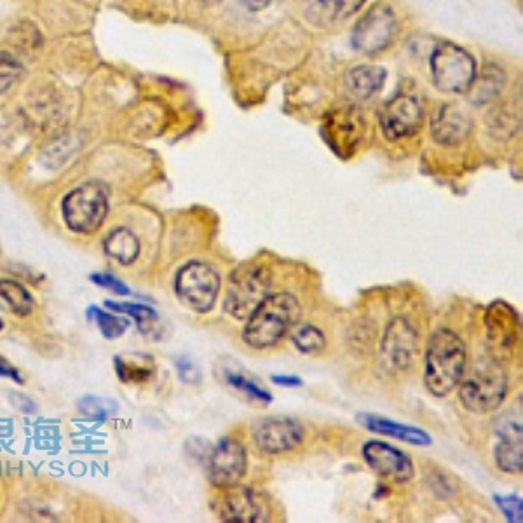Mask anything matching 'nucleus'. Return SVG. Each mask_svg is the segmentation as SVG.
Wrapping results in <instances>:
<instances>
[{
  "label": "nucleus",
  "instance_id": "28",
  "mask_svg": "<svg viewBox=\"0 0 523 523\" xmlns=\"http://www.w3.org/2000/svg\"><path fill=\"white\" fill-rule=\"evenodd\" d=\"M105 306L109 307L110 311H114V313L126 314V316L135 318L138 328L143 333H149L157 323V313L152 307L123 304V302H112V300H107Z\"/></svg>",
  "mask_w": 523,
  "mask_h": 523
},
{
  "label": "nucleus",
  "instance_id": "21",
  "mask_svg": "<svg viewBox=\"0 0 523 523\" xmlns=\"http://www.w3.org/2000/svg\"><path fill=\"white\" fill-rule=\"evenodd\" d=\"M116 372L121 382L140 384L156 374V365L147 354H123L116 358Z\"/></svg>",
  "mask_w": 523,
  "mask_h": 523
},
{
  "label": "nucleus",
  "instance_id": "26",
  "mask_svg": "<svg viewBox=\"0 0 523 523\" xmlns=\"http://www.w3.org/2000/svg\"><path fill=\"white\" fill-rule=\"evenodd\" d=\"M523 443L497 442L494 447V462L499 471L506 475H520L523 468Z\"/></svg>",
  "mask_w": 523,
  "mask_h": 523
},
{
  "label": "nucleus",
  "instance_id": "35",
  "mask_svg": "<svg viewBox=\"0 0 523 523\" xmlns=\"http://www.w3.org/2000/svg\"><path fill=\"white\" fill-rule=\"evenodd\" d=\"M9 398H11V401H13L14 407L20 408L21 412H25V414H34L35 403L34 401L30 400L28 396H25V394L14 393L11 394Z\"/></svg>",
  "mask_w": 523,
  "mask_h": 523
},
{
  "label": "nucleus",
  "instance_id": "37",
  "mask_svg": "<svg viewBox=\"0 0 523 523\" xmlns=\"http://www.w3.org/2000/svg\"><path fill=\"white\" fill-rule=\"evenodd\" d=\"M250 11H262L271 4V0H243Z\"/></svg>",
  "mask_w": 523,
  "mask_h": 523
},
{
  "label": "nucleus",
  "instance_id": "10",
  "mask_svg": "<svg viewBox=\"0 0 523 523\" xmlns=\"http://www.w3.org/2000/svg\"><path fill=\"white\" fill-rule=\"evenodd\" d=\"M215 513L222 522L262 523L271 522L274 508L264 492L238 485L220 490V496L215 501Z\"/></svg>",
  "mask_w": 523,
  "mask_h": 523
},
{
  "label": "nucleus",
  "instance_id": "33",
  "mask_svg": "<svg viewBox=\"0 0 523 523\" xmlns=\"http://www.w3.org/2000/svg\"><path fill=\"white\" fill-rule=\"evenodd\" d=\"M177 368H178V374H180V377L184 379L185 382H196L197 377H199V372H197V368L194 367V363L189 360H185V358H182V360L177 361Z\"/></svg>",
  "mask_w": 523,
  "mask_h": 523
},
{
  "label": "nucleus",
  "instance_id": "1",
  "mask_svg": "<svg viewBox=\"0 0 523 523\" xmlns=\"http://www.w3.org/2000/svg\"><path fill=\"white\" fill-rule=\"evenodd\" d=\"M299 320H302L299 297L288 290H272L245 321L241 340L253 351H269L288 337Z\"/></svg>",
  "mask_w": 523,
  "mask_h": 523
},
{
  "label": "nucleus",
  "instance_id": "24",
  "mask_svg": "<svg viewBox=\"0 0 523 523\" xmlns=\"http://www.w3.org/2000/svg\"><path fill=\"white\" fill-rule=\"evenodd\" d=\"M0 299L6 300L9 309L18 316L34 313V297L25 286L14 279L0 278Z\"/></svg>",
  "mask_w": 523,
  "mask_h": 523
},
{
  "label": "nucleus",
  "instance_id": "25",
  "mask_svg": "<svg viewBox=\"0 0 523 523\" xmlns=\"http://www.w3.org/2000/svg\"><path fill=\"white\" fill-rule=\"evenodd\" d=\"M494 435L497 436V442L523 443L522 408L504 410L494 421Z\"/></svg>",
  "mask_w": 523,
  "mask_h": 523
},
{
  "label": "nucleus",
  "instance_id": "38",
  "mask_svg": "<svg viewBox=\"0 0 523 523\" xmlns=\"http://www.w3.org/2000/svg\"><path fill=\"white\" fill-rule=\"evenodd\" d=\"M2 328H4V323H2V321H0V330H2Z\"/></svg>",
  "mask_w": 523,
  "mask_h": 523
},
{
  "label": "nucleus",
  "instance_id": "27",
  "mask_svg": "<svg viewBox=\"0 0 523 523\" xmlns=\"http://www.w3.org/2000/svg\"><path fill=\"white\" fill-rule=\"evenodd\" d=\"M88 316L95 321L96 327L100 328L105 339H119L128 328H130V321L128 318H121L116 314L105 313L98 307H91L88 311Z\"/></svg>",
  "mask_w": 523,
  "mask_h": 523
},
{
  "label": "nucleus",
  "instance_id": "5",
  "mask_svg": "<svg viewBox=\"0 0 523 523\" xmlns=\"http://www.w3.org/2000/svg\"><path fill=\"white\" fill-rule=\"evenodd\" d=\"M274 271L271 264L255 260L232 272L224 288V311L232 320L245 323L260 302L272 292Z\"/></svg>",
  "mask_w": 523,
  "mask_h": 523
},
{
  "label": "nucleus",
  "instance_id": "32",
  "mask_svg": "<svg viewBox=\"0 0 523 523\" xmlns=\"http://www.w3.org/2000/svg\"><path fill=\"white\" fill-rule=\"evenodd\" d=\"M91 281L95 285L102 286V288H107L110 292L116 293V295H128L130 293V288L124 285L123 281H119V279L110 276V274H93Z\"/></svg>",
  "mask_w": 523,
  "mask_h": 523
},
{
  "label": "nucleus",
  "instance_id": "31",
  "mask_svg": "<svg viewBox=\"0 0 523 523\" xmlns=\"http://www.w3.org/2000/svg\"><path fill=\"white\" fill-rule=\"evenodd\" d=\"M499 508L504 513V517L508 518L510 522H522L523 506L520 497L517 496H503L496 497Z\"/></svg>",
  "mask_w": 523,
  "mask_h": 523
},
{
  "label": "nucleus",
  "instance_id": "9",
  "mask_svg": "<svg viewBox=\"0 0 523 523\" xmlns=\"http://www.w3.org/2000/svg\"><path fill=\"white\" fill-rule=\"evenodd\" d=\"M250 438L260 454L285 456L306 443L307 428L292 417H264L253 422Z\"/></svg>",
  "mask_w": 523,
  "mask_h": 523
},
{
  "label": "nucleus",
  "instance_id": "23",
  "mask_svg": "<svg viewBox=\"0 0 523 523\" xmlns=\"http://www.w3.org/2000/svg\"><path fill=\"white\" fill-rule=\"evenodd\" d=\"M386 81V70L381 67H356L347 75V86L360 98L374 96Z\"/></svg>",
  "mask_w": 523,
  "mask_h": 523
},
{
  "label": "nucleus",
  "instance_id": "34",
  "mask_svg": "<svg viewBox=\"0 0 523 523\" xmlns=\"http://www.w3.org/2000/svg\"><path fill=\"white\" fill-rule=\"evenodd\" d=\"M0 377H7V379H13V381L23 384L20 370L14 367L13 363H9V360H6L2 354H0Z\"/></svg>",
  "mask_w": 523,
  "mask_h": 523
},
{
  "label": "nucleus",
  "instance_id": "13",
  "mask_svg": "<svg viewBox=\"0 0 523 523\" xmlns=\"http://www.w3.org/2000/svg\"><path fill=\"white\" fill-rule=\"evenodd\" d=\"M361 457L368 468L386 482L401 485L410 482L415 476L412 457L389 443L377 442V440L363 443Z\"/></svg>",
  "mask_w": 523,
  "mask_h": 523
},
{
  "label": "nucleus",
  "instance_id": "11",
  "mask_svg": "<svg viewBox=\"0 0 523 523\" xmlns=\"http://www.w3.org/2000/svg\"><path fill=\"white\" fill-rule=\"evenodd\" d=\"M248 473V449L241 436H225L208 457V480L217 490L238 487Z\"/></svg>",
  "mask_w": 523,
  "mask_h": 523
},
{
  "label": "nucleus",
  "instance_id": "22",
  "mask_svg": "<svg viewBox=\"0 0 523 523\" xmlns=\"http://www.w3.org/2000/svg\"><path fill=\"white\" fill-rule=\"evenodd\" d=\"M365 0H309V14L320 23H337L360 11Z\"/></svg>",
  "mask_w": 523,
  "mask_h": 523
},
{
  "label": "nucleus",
  "instance_id": "17",
  "mask_svg": "<svg viewBox=\"0 0 523 523\" xmlns=\"http://www.w3.org/2000/svg\"><path fill=\"white\" fill-rule=\"evenodd\" d=\"M358 422L363 428L374 431L377 435L391 436L394 440L417 445V447H429L433 443V438L424 429L400 424V422L391 421V419H386L381 415L360 414L358 415Z\"/></svg>",
  "mask_w": 523,
  "mask_h": 523
},
{
  "label": "nucleus",
  "instance_id": "12",
  "mask_svg": "<svg viewBox=\"0 0 523 523\" xmlns=\"http://www.w3.org/2000/svg\"><path fill=\"white\" fill-rule=\"evenodd\" d=\"M398 21L391 7L386 4L372 7L354 27L353 46L365 55H377L394 41Z\"/></svg>",
  "mask_w": 523,
  "mask_h": 523
},
{
  "label": "nucleus",
  "instance_id": "20",
  "mask_svg": "<svg viewBox=\"0 0 523 523\" xmlns=\"http://www.w3.org/2000/svg\"><path fill=\"white\" fill-rule=\"evenodd\" d=\"M105 252L109 253L110 257L116 259L119 264L131 265L135 264L140 257L142 243L130 229L119 227L110 232L105 239Z\"/></svg>",
  "mask_w": 523,
  "mask_h": 523
},
{
  "label": "nucleus",
  "instance_id": "4",
  "mask_svg": "<svg viewBox=\"0 0 523 523\" xmlns=\"http://www.w3.org/2000/svg\"><path fill=\"white\" fill-rule=\"evenodd\" d=\"M457 388L462 407L471 414L485 415L501 408L510 384L503 363L487 358L476 361L469 372H464Z\"/></svg>",
  "mask_w": 523,
  "mask_h": 523
},
{
  "label": "nucleus",
  "instance_id": "3",
  "mask_svg": "<svg viewBox=\"0 0 523 523\" xmlns=\"http://www.w3.org/2000/svg\"><path fill=\"white\" fill-rule=\"evenodd\" d=\"M377 340V363L388 377H405L422 353V330L414 316L396 314Z\"/></svg>",
  "mask_w": 523,
  "mask_h": 523
},
{
  "label": "nucleus",
  "instance_id": "14",
  "mask_svg": "<svg viewBox=\"0 0 523 523\" xmlns=\"http://www.w3.org/2000/svg\"><path fill=\"white\" fill-rule=\"evenodd\" d=\"M424 107L415 96L400 95L386 103L381 112V128L388 140H403L421 130Z\"/></svg>",
  "mask_w": 523,
  "mask_h": 523
},
{
  "label": "nucleus",
  "instance_id": "16",
  "mask_svg": "<svg viewBox=\"0 0 523 523\" xmlns=\"http://www.w3.org/2000/svg\"><path fill=\"white\" fill-rule=\"evenodd\" d=\"M471 128H473V121L466 110H462L457 105H445L436 114L431 133L436 142L442 145H456L469 135Z\"/></svg>",
  "mask_w": 523,
  "mask_h": 523
},
{
  "label": "nucleus",
  "instance_id": "2",
  "mask_svg": "<svg viewBox=\"0 0 523 523\" xmlns=\"http://www.w3.org/2000/svg\"><path fill=\"white\" fill-rule=\"evenodd\" d=\"M424 349V386L433 396H449L468 368L466 342L454 330L438 328L429 335Z\"/></svg>",
  "mask_w": 523,
  "mask_h": 523
},
{
  "label": "nucleus",
  "instance_id": "30",
  "mask_svg": "<svg viewBox=\"0 0 523 523\" xmlns=\"http://www.w3.org/2000/svg\"><path fill=\"white\" fill-rule=\"evenodd\" d=\"M21 75L23 65L11 53L0 51V95L6 93L14 82L20 81Z\"/></svg>",
  "mask_w": 523,
  "mask_h": 523
},
{
  "label": "nucleus",
  "instance_id": "6",
  "mask_svg": "<svg viewBox=\"0 0 523 523\" xmlns=\"http://www.w3.org/2000/svg\"><path fill=\"white\" fill-rule=\"evenodd\" d=\"M110 189L103 182H86L63 199L65 224L79 234H95L109 215Z\"/></svg>",
  "mask_w": 523,
  "mask_h": 523
},
{
  "label": "nucleus",
  "instance_id": "15",
  "mask_svg": "<svg viewBox=\"0 0 523 523\" xmlns=\"http://www.w3.org/2000/svg\"><path fill=\"white\" fill-rule=\"evenodd\" d=\"M489 327L490 344L494 346L492 354L499 351L501 356L511 353L513 347L517 346L518 340V316L510 306L503 302H497L490 309V318L487 320Z\"/></svg>",
  "mask_w": 523,
  "mask_h": 523
},
{
  "label": "nucleus",
  "instance_id": "36",
  "mask_svg": "<svg viewBox=\"0 0 523 523\" xmlns=\"http://www.w3.org/2000/svg\"><path fill=\"white\" fill-rule=\"evenodd\" d=\"M272 382L278 384V386H283V388H299V386H302L300 377H295V375H274Z\"/></svg>",
  "mask_w": 523,
  "mask_h": 523
},
{
  "label": "nucleus",
  "instance_id": "29",
  "mask_svg": "<svg viewBox=\"0 0 523 523\" xmlns=\"http://www.w3.org/2000/svg\"><path fill=\"white\" fill-rule=\"evenodd\" d=\"M77 408L84 417L91 421H107L112 415H116V401L107 400V398H96V396H86L77 403Z\"/></svg>",
  "mask_w": 523,
  "mask_h": 523
},
{
  "label": "nucleus",
  "instance_id": "18",
  "mask_svg": "<svg viewBox=\"0 0 523 523\" xmlns=\"http://www.w3.org/2000/svg\"><path fill=\"white\" fill-rule=\"evenodd\" d=\"M288 339L299 353L309 356L323 353L328 344L327 333L313 321H297L288 333Z\"/></svg>",
  "mask_w": 523,
  "mask_h": 523
},
{
  "label": "nucleus",
  "instance_id": "8",
  "mask_svg": "<svg viewBox=\"0 0 523 523\" xmlns=\"http://www.w3.org/2000/svg\"><path fill=\"white\" fill-rule=\"evenodd\" d=\"M431 75L445 93H466L476 79V62L454 42H440L431 55Z\"/></svg>",
  "mask_w": 523,
  "mask_h": 523
},
{
  "label": "nucleus",
  "instance_id": "19",
  "mask_svg": "<svg viewBox=\"0 0 523 523\" xmlns=\"http://www.w3.org/2000/svg\"><path fill=\"white\" fill-rule=\"evenodd\" d=\"M222 379L232 391L241 394L248 401L260 403V405H269L272 401V394L262 388L252 375L246 374L245 370H241V368H222Z\"/></svg>",
  "mask_w": 523,
  "mask_h": 523
},
{
  "label": "nucleus",
  "instance_id": "7",
  "mask_svg": "<svg viewBox=\"0 0 523 523\" xmlns=\"http://www.w3.org/2000/svg\"><path fill=\"white\" fill-rule=\"evenodd\" d=\"M175 292L192 313H210L222 292V276L206 262H189L178 271Z\"/></svg>",
  "mask_w": 523,
  "mask_h": 523
}]
</instances>
